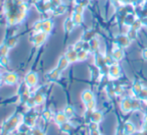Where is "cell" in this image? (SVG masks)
<instances>
[{
	"label": "cell",
	"mask_w": 147,
	"mask_h": 135,
	"mask_svg": "<svg viewBox=\"0 0 147 135\" xmlns=\"http://www.w3.org/2000/svg\"><path fill=\"white\" fill-rule=\"evenodd\" d=\"M121 107H122V110L124 112H128V111L132 110V101L129 99H125V100H123Z\"/></svg>",
	"instance_id": "7"
},
{
	"label": "cell",
	"mask_w": 147,
	"mask_h": 135,
	"mask_svg": "<svg viewBox=\"0 0 147 135\" xmlns=\"http://www.w3.org/2000/svg\"><path fill=\"white\" fill-rule=\"evenodd\" d=\"M61 130H63V132H65V133H69V131L71 130V124H69V123H65V124H63L61 125Z\"/></svg>",
	"instance_id": "21"
},
{
	"label": "cell",
	"mask_w": 147,
	"mask_h": 135,
	"mask_svg": "<svg viewBox=\"0 0 147 135\" xmlns=\"http://www.w3.org/2000/svg\"><path fill=\"white\" fill-rule=\"evenodd\" d=\"M109 73H110L111 77H113V78H117V77L120 75V68H119L118 65H112V66L110 67Z\"/></svg>",
	"instance_id": "6"
},
{
	"label": "cell",
	"mask_w": 147,
	"mask_h": 135,
	"mask_svg": "<svg viewBox=\"0 0 147 135\" xmlns=\"http://www.w3.org/2000/svg\"><path fill=\"white\" fill-rule=\"evenodd\" d=\"M85 104H86L87 109H88V110H90V111L94 110L95 106H96V102H95V100H92V101H90V102H88V103H85Z\"/></svg>",
	"instance_id": "22"
},
{
	"label": "cell",
	"mask_w": 147,
	"mask_h": 135,
	"mask_svg": "<svg viewBox=\"0 0 147 135\" xmlns=\"http://www.w3.org/2000/svg\"><path fill=\"white\" fill-rule=\"evenodd\" d=\"M65 57H67L69 62H76L78 60V52H76L75 50H71L67 53Z\"/></svg>",
	"instance_id": "8"
},
{
	"label": "cell",
	"mask_w": 147,
	"mask_h": 135,
	"mask_svg": "<svg viewBox=\"0 0 147 135\" xmlns=\"http://www.w3.org/2000/svg\"><path fill=\"white\" fill-rule=\"evenodd\" d=\"M17 80H18V77H17V75L15 74V73H7L6 75H5L4 77V81L6 84H9V85H12V84H15V83L17 82Z\"/></svg>",
	"instance_id": "2"
},
{
	"label": "cell",
	"mask_w": 147,
	"mask_h": 135,
	"mask_svg": "<svg viewBox=\"0 0 147 135\" xmlns=\"http://www.w3.org/2000/svg\"><path fill=\"white\" fill-rule=\"evenodd\" d=\"M103 119V114L100 111H94L92 114V121L95 123H99L101 122Z\"/></svg>",
	"instance_id": "10"
},
{
	"label": "cell",
	"mask_w": 147,
	"mask_h": 135,
	"mask_svg": "<svg viewBox=\"0 0 147 135\" xmlns=\"http://www.w3.org/2000/svg\"><path fill=\"white\" fill-rule=\"evenodd\" d=\"M0 64L3 66H6L8 64V58L7 56H0Z\"/></svg>",
	"instance_id": "24"
},
{
	"label": "cell",
	"mask_w": 147,
	"mask_h": 135,
	"mask_svg": "<svg viewBox=\"0 0 147 135\" xmlns=\"http://www.w3.org/2000/svg\"><path fill=\"white\" fill-rule=\"evenodd\" d=\"M90 129L92 131H95V130H98V123H95L92 121V123L90 124Z\"/></svg>",
	"instance_id": "25"
},
{
	"label": "cell",
	"mask_w": 147,
	"mask_h": 135,
	"mask_svg": "<svg viewBox=\"0 0 147 135\" xmlns=\"http://www.w3.org/2000/svg\"><path fill=\"white\" fill-rule=\"evenodd\" d=\"M45 37H47V35H45V32H43V33H38V34L34 37L35 44H36V45L42 44V42H45Z\"/></svg>",
	"instance_id": "11"
},
{
	"label": "cell",
	"mask_w": 147,
	"mask_h": 135,
	"mask_svg": "<svg viewBox=\"0 0 147 135\" xmlns=\"http://www.w3.org/2000/svg\"><path fill=\"white\" fill-rule=\"evenodd\" d=\"M53 29V23H51V20H45L42 22V29L41 30L43 31L45 33H49Z\"/></svg>",
	"instance_id": "9"
},
{
	"label": "cell",
	"mask_w": 147,
	"mask_h": 135,
	"mask_svg": "<svg viewBox=\"0 0 147 135\" xmlns=\"http://www.w3.org/2000/svg\"><path fill=\"white\" fill-rule=\"evenodd\" d=\"M82 100L84 101L85 103L90 102V101L94 100V94H93L90 90H85L84 92L82 93Z\"/></svg>",
	"instance_id": "4"
},
{
	"label": "cell",
	"mask_w": 147,
	"mask_h": 135,
	"mask_svg": "<svg viewBox=\"0 0 147 135\" xmlns=\"http://www.w3.org/2000/svg\"><path fill=\"white\" fill-rule=\"evenodd\" d=\"M33 135H45V134L39 129H35V130H33Z\"/></svg>",
	"instance_id": "26"
},
{
	"label": "cell",
	"mask_w": 147,
	"mask_h": 135,
	"mask_svg": "<svg viewBox=\"0 0 147 135\" xmlns=\"http://www.w3.org/2000/svg\"><path fill=\"white\" fill-rule=\"evenodd\" d=\"M134 131H135L134 125L129 122L125 124V132H126V134H132V133H134Z\"/></svg>",
	"instance_id": "13"
},
{
	"label": "cell",
	"mask_w": 147,
	"mask_h": 135,
	"mask_svg": "<svg viewBox=\"0 0 147 135\" xmlns=\"http://www.w3.org/2000/svg\"><path fill=\"white\" fill-rule=\"evenodd\" d=\"M87 56H88V53H87V51L82 50V51H80V52H78V60L84 61L85 59L87 58Z\"/></svg>",
	"instance_id": "17"
},
{
	"label": "cell",
	"mask_w": 147,
	"mask_h": 135,
	"mask_svg": "<svg viewBox=\"0 0 147 135\" xmlns=\"http://www.w3.org/2000/svg\"><path fill=\"white\" fill-rule=\"evenodd\" d=\"M63 113L67 115V118H69V117L74 116V114H75V109H74L71 106H67L65 108V111H63Z\"/></svg>",
	"instance_id": "14"
},
{
	"label": "cell",
	"mask_w": 147,
	"mask_h": 135,
	"mask_svg": "<svg viewBox=\"0 0 147 135\" xmlns=\"http://www.w3.org/2000/svg\"><path fill=\"white\" fill-rule=\"evenodd\" d=\"M18 135H27V134H26L25 132H19V133H18Z\"/></svg>",
	"instance_id": "28"
},
{
	"label": "cell",
	"mask_w": 147,
	"mask_h": 135,
	"mask_svg": "<svg viewBox=\"0 0 147 135\" xmlns=\"http://www.w3.org/2000/svg\"><path fill=\"white\" fill-rule=\"evenodd\" d=\"M123 56H124V53H123V51L121 50V49H116V50H114V52H113V59H115V60H121V59L123 58Z\"/></svg>",
	"instance_id": "12"
},
{
	"label": "cell",
	"mask_w": 147,
	"mask_h": 135,
	"mask_svg": "<svg viewBox=\"0 0 147 135\" xmlns=\"http://www.w3.org/2000/svg\"><path fill=\"white\" fill-rule=\"evenodd\" d=\"M0 80H1V78H0Z\"/></svg>",
	"instance_id": "29"
},
{
	"label": "cell",
	"mask_w": 147,
	"mask_h": 135,
	"mask_svg": "<svg viewBox=\"0 0 147 135\" xmlns=\"http://www.w3.org/2000/svg\"><path fill=\"white\" fill-rule=\"evenodd\" d=\"M73 21L75 23H77V24H79V23L82 21V14H81L80 12H76V14H75V16H74Z\"/></svg>",
	"instance_id": "20"
},
{
	"label": "cell",
	"mask_w": 147,
	"mask_h": 135,
	"mask_svg": "<svg viewBox=\"0 0 147 135\" xmlns=\"http://www.w3.org/2000/svg\"><path fill=\"white\" fill-rule=\"evenodd\" d=\"M55 120L59 125H63L67 122V117L63 112H59L55 116Z\"/></svg>",
	"instance_id": "3"
},
{
	"label": "cell",
	"mask_w": 147,
	"mask_h": 135,
	"mask_svg": "<svg viewBox=\"0 0 147 135\" xmlns=\"http://www.w3.org/2000/svg\"><path fill=\"white\" fill-rule=\"evenodd\" d=\"M69 61L67 60V57L63 56L61 59H59V64H57V69H59V71L65 70V69L67 67V65H69Z\"/></svg>",
	"instance_id": "5"
},
{
	"label": "cell",
	"mask_w": 147,
	"mask_h": 135,
	"mask_svg": "<svg viewBox=\"0 0 147 135\" xmlns=\"http://www.w3.org/2000/svg\"><path fill=\"white\" fill-rule=\"evenodd\" d=\"M33 99H34L36 104H41V103H43V101H45V96H43L42 94H40V93H38V94L35 95Z\"/></svg>",
	"instance_id": "16"
},
{
	"label": "cell",
	"mask_w": 147,
	"mask_h": 135,
	"mask_svg": "<svg viewBox=\"0 0 147 135\" xmlns=\"http://www.w3.org/2000/svg\"><path fill=\"white\" fill-rule=\"evenodd\" d=\"M42 117L45 119V120H51V117H53V114H51V112L49 110H45V112H43V114H42Z\"/></svg>",
	"instance_id": "23"
},
{
	"label": "cell",
	"mask_w": 147,
	"mask_h": 135,
	"mask_svg": "<svg viewBox=\"0 0 147 135\" xmlns=\"http://www.w3.org/2000/svg\"><path fill=\"white\" fill-rule=\"evenodd\" d=\"M142 56H143V58H144L145 60H147V49H145V50L143 51V53H142Z\"/></svg>",
	"instance_id": "27"
},
{
	"label": "cell",
	"mask_w": 147,
	"mask_h": 135,
	"mask_svg": "<svg viewBox=\"0 0 147 135\" xmlns=\"http://www.w3.org/2000/svg\"><path fill=\"white\" fill-rule=\"evenodd\" d=\"M59 74H61V71L57 68L49 73V78L53 79V80H55V79H57L59 77Z\"/></svg>",
	"instance_id": "15"
},
{
	"label": "cell",
	"mask_w": 147,
	"mask_h": 135,
	"mask_svg": "<svg viewBox=\"0 0 147 135\" xmlns=\"http://www.w3.org/2000/svg\"><path fill=\"white\" fill-rule=\"evenodd\" d=\"M74 21H71V19H67V21H65V29L67 31H71V29H73V26H74Z\"/></svg>",
	"instance_id": "18"
},
{
	"label": "cell",
	"mask_w": 147,
	"mask_h": 135,
	"mask_svg": "<svg viewBox=\"0 0 147 135\" xmlns=\"http://www.w3.org/2000/svg\"><path fill=\"white\" fill-rule=\"evenodd\" d=\"M8 52V45H3L0 47V56H6Z\"/></svg>",
	"instance_id": "19"
},
{
	"label": "cell",
	"mask_w": 147,
	"mask_h": 135,
	"mask_svg": "<svg viewBox=\"0 0 147 135\" xmlns=\"http://www.w3.org/2000/svg\"><path fill=\"white\" fill-rule=\"evenodd\" d=\"M37 81H38V78H37L36 73L34 72H28L26 75H25V83H26L28 86L33 87L37 84Z\"/></svg>",
	"instance_id": "1"
}]
</instances>
